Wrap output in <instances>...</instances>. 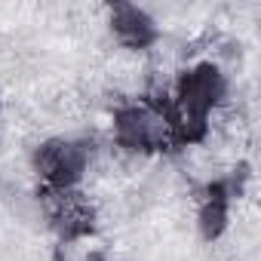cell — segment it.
<instances>
[{
    "label": "cell",
    "instance_id": "cell-1",
    "mask_svg": "<svg viewBox=\"0 0 261 261\" xmlns=\"http://www.w3.org/2000/svg\"><path fill=\"white\" fill-rule=\"evenodd\" d=\"M114 142L126 154L169 151L172 145H178L169 111L157 108L145 98L117 105V111H114Z\"/></svg>",
    "mask_w": 261,
    "mask_h": 261
},
{
    "label": "cell",
    "instance_id": "cell-3",
    "mask_svg": "<svg viewBox=\"0 0 261 261\" xmlns=\"http://www.w3.org/2000/svg\"><path fill=\"white\" fill-rule=\"evenodd\" d=\"M108 28L123 49H133V53L157 43V22L148 16V10L136 4H114L108 10Z\"/></svg>",
    "mask_w": 261,
    "mask_h": 261
},
{
    "label": "cell",
    "instance_id": "cell-4",
    "mask_svg": "<svg viewBox=\"0 0 261 261\" xmlns=\"http://www.w3.org/2000/svg\"><path fill=\"white\" fill-rule=\"evenodd\" d=\"M227 221H230V191L224 185L206 188L200 209H197V227H200L203 240H218L224 233Z\"/></svg>",
    "mask_w": 261,
    "mask_h": 261
},
{
    "label": "cell",
    "instance_id": "cell-2",
    "mask_svg": "<svg viewBox=\"0 0 261 261\" xmlns=\"http://www.w3.org/2000/svg\"><path fill=\"white\" fill-rule=\"evenodd\" d=\"M31 169L43 191H74L92 169V145L83 139H46L34 148Z\"/></svg>",
    "mask_w": 261,
    "mask_h": 261
},
{
    "label": "cell",
    "instance_id": "cell-5",
    "mask_svg": "<svg viewBox=\"0 0 261 261\" xmlns=\"http://www.w3.org/2000/svg\"><path fill=\"white\" fill-rule=\"evenodd\" d=\"M0 123H4V105H0Z\"/></svg>",
    "mask_w": 261,
    "mask_h": 261
}]
</instances>
